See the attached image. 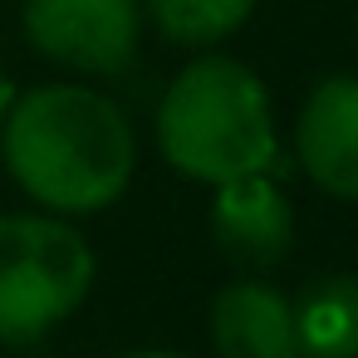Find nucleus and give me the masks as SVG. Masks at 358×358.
Instances as JSON below:
<instances>
[{
  "label": "nucleus",
  "mask_w": 358,
  "mask_h": 358,
  "mask_svg": "<svg viewBox=\"0 0 358 358\" xmlns=\"http://www.w3.org/2000/svg\"><path fill=\"white\" fill-rule=\"evenodd\" d=\"M10 177L50 211L89 216L113 206L133 177V128L123 108L79 84H50L15 99L0 118Z\"/></svg>",
  "instance_id": "obj_1"
},
{
  "label": "nucleus",
  "mask_w": 358,
  "mask_h": 358,
  "mask_svg": "<svg viewBox=\"0 0 358 358\" xmlns=\"http://www.w3.org/2000/svg\"><path fill=\"white\" fill-rule=\"evenodd\" d=\"M157 143L167 162L192 182H236L275 167V118L265 84L221 55L187 64L162 108H157Z\"/></svg>",
  "instance_id": "obj_2"
},
{
  "label": "nucleus",
  "mask_w": 358,
  "mask_h": 358,
  "mask_svg": "<svg viewBox=\"0 0 358 358\" xmlns=\"http://www.w3.org/2000/svg\"><path fill=\"white\" fill-rule=\"evenodd\" d=\"M94 285L89 241L55 216H0V343H35Z\"/></svg>",
  "instance_id": "obj_3"
},
{
  "label": "nucleus",
  "mask_w": 358,
  "mask_h": 358,
  "mask_svg": "<svg viewBox=\"0 0 358 358\" xmlns=\"http://www.w3.org/2000/svg\"><path fill=\"white\" fill-rule=\"evenodd\" d=\"M138 0H25L30 45L84 74H118L138 55Z\"/></svg>",
  "instance_id": "obj_4"
},
{
  "label": "nucleus",
  "mask_w": 358,
  "mask_h": 358,
  "mask_svg": "<svg viewBox=\"0 0 358 358\" xmlns=\"http://www.w3.org/2000/svg\"><path fill=\"white\" fill-rule=\"evenodd\" d=\"M211 241L245 275H265L285 265L289 241H294V216H289L285 192L265 172L221 182L216 206H211Z\"/></svg>",
  "instance_id": "obj_5"
},
{
  "label": "nucleus",
  "mask_w": 358,
  "mask_h": 358,
  "mask_svg": "<svg viewBox=\"0 0 358 358\" xmlns=\"http://www.w3.org/2000/svg\"><path fill=\"white\" fill-rule=\"evenodd\" d=\"M299 167L329 192L358 201V79L338 74L324 79L294 128Z\"/></svg>",
  "instance_id": "obj_6"
},
{
  "label": "nucleus",
  "mask_w": 358,
  "mask_h": 358,
  "mask_svg": "<svg viewBox=\"0 0 358 358\" xmlns=\"http://www.w3.org/2000/svg\"><path fill=\"white\" fill-rule=\"evenodd\" d=\"M211 343L221 358H299L289 299L260 280H236L211 299Z\"/></svg>",
  "instance_id": "obj_7"
},
{
  "label": "nucleus",
  "mask_w": 358,
  "mask_h": 358,
  "mask_svg": "<svg viewBox=\"0 0 358 358\" xmlns=\"http://www.w3.org/2000/svg\"><path fill=\"white\" fill-rule=\"evenodd\" d=\"M299 358H358V275H324L289 299Z\"/></svg>",
  "instance_id": "obj_8"
},
{
  "label": "nucleus",
  "mask_w": 358,
  "mask_h": 358,
  "mask_svg": "<svg viewBox=\"0 0 358 358\" xmlns=\"http://www.w3.org/2000/svg\"><path fill=\"white\" fill-rule=\"evenodd\" d=\"M157 30L177 45H216L245 25L255 0H148Z\"/></svg>",
  "instance_id": "obj_9"
},
{
  "label": "nucleus",
  "mask_w": 358,
  "mask_h": 358,
  "mask_svg": "<svg viewBox=\"0 0 358 358\" xmlns=\"http://www.w3.org/2000/svg\"><path fill=\"white\" fill-rule=\"evenodd\" d=\"M6 108H10V79H6V69H0V118H6Z\"/></svg>",
  "instance_id": "obj_10"
},
{
  "label": "nucleus",
  "mask_w": 358,
  "mask_h": 358,
  "mask_svg": "<svg viewBox=\"0 0 358 358\" xmlns=\"http://www.w3.org/2000/svg\"><path fill=\"white\" fill-rule=\"evenodd\" d=\"M128 358H182V353H162V348H152V353H128Z\"/></svg>",
  "instance_id": "obj_11"
}]
</instances>
